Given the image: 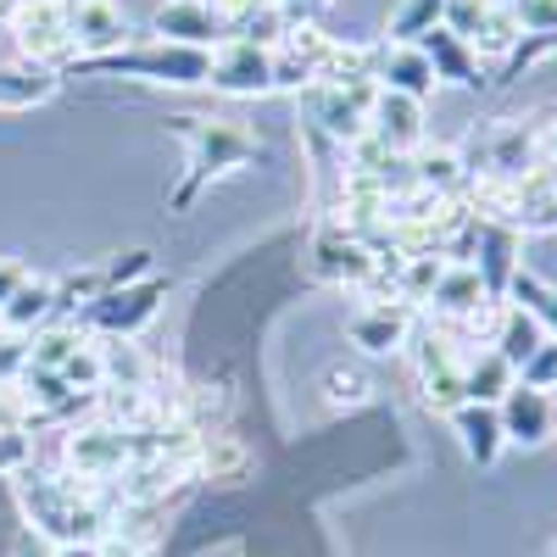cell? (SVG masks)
<instances>
[{
  "instance_id": "1",
  "label": "cell",
  "mask_w": 557,
  "mask_h": 557,
  "mask_svg": "<svg viewBox=\"0 0 557 557\" xmlns=\"http://www.w3.org/2000/svg\"><path fill=\"white\" fill-rule=\"evenodd\" d=\"M67 73L89 78H139V84H168V89H196L212 78V51H190V45H168V39H128L112 57H84L67 62Z\"/></svg>"
},
{
  "instance_id": "2",
  "label": "cell",
  "mask_w": 557,
  "mask_h": 557,
  "mask_svg": "<svg viewBox=\"0 0 557 557\" xmlns=\"http://www.w3.org/2000/svg\"><path fill=\"white\" fill-rule=\"evenodd\" d=\"M173 134L190 146V173H184V184L173 190V207L184 212L212 178L235 173L257 157V134L240 128L235 117H173Z\"/></svg>"
},
{
  "instance_id": "3",
  "label": "cell",
  "mask_w": 557,
  "mask_h": 557,
  "mask_svg": "<svg viewBox=\"0 0 557 557\" xmlns=\"http://www.w3.org/2000/svg\"><path fill=\"white\" fill-rule=\"evenodd\" d=\"M162 301H168V278L151 273V278H139V285L101 290L73 323H78L89 341H139V330H146V323L162 312Z\"/></svg>"
},
{
  "instance_id": "4",
  "label": "cell",
  "mask_w": 557,
  "mask_h": 557,
  "mask_svg": "<svg viewBox=\"0 0 557 557\" xmlns=\"http://www.w3.org/2000/svg\"><path fill=\"white\" fill-rule=\"evenodd\" d=\"M380 84L374 78H351V84H312L307 89V128H318L330 146L351 151L357 139H368V112H374Z\"/></svg>"
},
{
  "instance_id": "5",
  "label": "cell",
  "mask_w": 557,
  "mask_h": 557,
  "mask_svg": "<svg viewBox=\"0 0 557 557\" xmlns=\"http://www.w3.org/2000/svg\"><path fill=\"white\" fill-rule=\"evenodd\" d=\"M407 357H412V380H418V391H424V401L451 418L462 407V357L469 351H462L446 330L418 318V330L407 341Z\"/></svg>"
},
{
  "instance_id": "6",
  "label": "cell",
  "mask_w": 557,
  "mask_h": 557,
  "mask_svg": "<svg viewBox=\"0 0 557 557\" xmlns=\"http://www.w3.org/2000/svg\"><path fill=\"white\" fill-rule=\"evenodd\" d=\"M469 162V178H530L546 157H541V128L519 123V117H507V123H491L480 134V146L474 157H462Z\"/></svg>"
},
{
  "instance_id": "7",
  "label": "cell",
  "mask_w": 557,
  "mask_h": 557,
  "mask_svg": "<svg viewBox=\"0 0 557 557\" xmlns=\"http://www.w3.org/2000/svg\"><path fill=\"white\" fill-rule=\"evenodd\" d=\"M7 34H12V51L23 62H39V67H57L62 73L78 57L73 51V34H67V7H62V0H28Z\"/></svg>"
},
{
  "instance_id": "8",
  "label": "cell",
  "mask_w": 557,
  "mask_h": 557,
  "mask_svg": "<svg viewBox=\"0 0 557 557\" xmlns=\"http://www.w3.org/2000/svg\"><path fill=\"white\" fill-rule=\"evenodd\" d=\"M312 273L330 278V285H346V290H368V285H374V273H380V262L351 235V228H341L330 218V223H323V235H318V246H312Z\"/></svg>"
},
{
  "instance_id": "9",
  "label": "cell",
  "mask_w": 557,
  "mask_h": 557,
  "mask_svg": "<svg viewBox=\"0 0 557 557\" xmlns=\"http://www.w3.org/2000/svg\"><path fill=\"white\" fill-rule=\"evenodd\" d=\"M67 7V34H73V62L84 57H112L128 45V12L117 0H62ZM67 73V67H62Z\"/></svg>"
},
{
  "instance_id": "10",
  "label": "cell",
  "mask_w": 557,
  "mask_h": 557,
  "mask_svg": "<svg viewBox=\"0 0 557 557\" xmlns=\"http://www.w3.org/2000/svg\"><path fill=\"white\" fill-rule=\"evenodd\" d=\"M412 330H418V312L401 307V301H368V307H357L346 318V341L362 357H396V351H407Z\"/></svg>"
},
{
  "instance_id": "11",
  "label": "cell",
  "mask_w": 557,
  "mask_h": 557,
  "mask_svg": "<svg viewBox=\"0 0 557 557\" xmlns=\"http://www.w3.org/2000/svg\"><path fill=\"white\" fill-rule=\"evenodd\" d=\"M368 139H380V146L396 151V157H412L418 146H430V112H424V101L396 96V89H380L374 112H368Z\"/></svg>"
},
{
  "instance_id": "12",
  "label": "cell",
  "mask_w": 557,
  "mask_h": 557,
  "mask_svg": "<svg viewBox=\"0 0 557 557\" xmlns=\"http://www.w3.org/2000/svg\"><path fill=\"white\" fill-rule=\"evenodd\" d=\"M496 418H502L507 446L535 451V446H546V441L557 435V396L530 391V385H513V391H507V396L496 401Z\"/></svg>"
},
{
  "instance_id": "13",
  "label": "cell",
  "mask_w": 557,
  "mask_h": 557,
  "mask_svg": "<svg viewBox=\"0 0 557 557\" xmlns=\"http://www.w3.org/2000/svg\"><path fill=\"white\" fill-rule=\"evenodd\" d=\"M212 89L223 96H273V51H257L246 39H223L212 51Z\"/></svg>"
},
{
  "instance_id": "14",
  "label": "cell",
  "mask_w": 557,
  "mask_h": 557,
  "mask_svg": "<svg viewBox=\"0 0 557 557\" xmlns=\"http://www.w3.org/2000/svg\"><path fill=\"white\" fill-rule=\"evenodd\" d=\"M151 34L168 39V45H190V51H218L228 39L207 0H162L157 17H151Z\"/></svg>"
},
{
  "instance_id": "15",
  "label": "cell",
  "mask_w": 557,
  "mask_h": 557,
  "mask_svg": "<svg viewBox=\"0 0 557 557\" xmlns=\"http://www.w3.org/2000/svg\"><path fill=\"white\" fill-rule=\"evenodd\" d=\"M374 84L380 89H396V96H412V101H430L435 89H441L430 57L418 51V45H391V39L374 45Z\"/></svg>"
},
{
  "instance_id": "16",
  "label": "cell",
  "mask_w": 557,
  "mask_h": 557,
  "mask_svg": "<svg viewBox=\"0 0 557 557\" xmlns=\"http://www.w3.org/2000/svg\"><path fill=\"white\" fill-rule=\"evenodd\" d=\"M418 51L430 57L435 84H457V89H485V84H491L485 62H480V57H474L457 34H446V28H430L424 39H418Z\"/></svg>"
},
{
  "instance_id": "17",
  "label": "cell",
  "mask_w": 557,
  "mask_h": 557,
  "mask_svg": "<svg viewBox=\"0 0 557 557\" xmlns=\"http://www.w3.org/2000/svg\"><path fill=\"white\" fill-rule=\"evenodd\" d=\"M62 73L57 67H39V62H23L17 51L0 57V112H28V107H45L57 96Z\"/></svg>"
},
{
  "instance_id": "18",
  "label": "cell",
  "mask_w": 557,
  "mask_h": 557,
  "mask_svg": "<svg viewBox=\"0 0 557 557\" xmlns=\"http://www.w3.org/2000/svg\"><path fill=\"white\" fill-rule=\"evenodd\" d=\"M412 190L462 201V190H469V162H462V151L457 146H418L412 151Z\"/></svg>"
},
{
  "instance_id": "19",
  "label": "cell",
  "mask_w": 557,
  "mask_h": 557,
  "mask_svg": "<svg viewBox=\"0 0 557 557\" xmlns=\"http://www.w3.org/2000/svg\"><path fill=\"white\" fill-rule=\"evenodd\" d=\"M451 430H457V446H462V457H469L474 469H491V462L507 451V435H502L496 407H474V401H462V407L451 412Z\"/></svg>"
},
{
  "instance_id": "20",
  "label": "cell",
  "mask_w": 557,
  "mask_h": 557,
  "mask_svg": "<svg viewBox=\"0 0 557 557\" xmlns=\"http://www.w3.org/2000/svg\"><path fill=\"white\" fill-rule=\"evenodd\" d=\"M485 346H491V351H496V357L519 374V368L546 346V335H541V323H535L530 312H519L513 301H502V307H496V330H491V341H485Z\"/></svg>"
},
{
  "instance_id": "21",
  "label": "cell",
  "mask_w": 557,
  "mask_h": 557,
  "mask_svg": "<svg viewBox=\"0 0 557 557\" xmlns=\"http://www.w3.org/2000/svg\"><path fill=\"white\" fill-rule=\"evenodd\" d=\"M513 385H519V374H513V368H507L491 346H474L469 357H462V401H474V407H496Z\"/></svg>"
},
{
  "instance_id": "22",
  "label": "cell",
  "mask_w": 557,
  "mask_h": 557,
  "mask_svg": "<svg viewBox=\"0 0 557 557\" xmlns=\"http://www.w3.org/2000/svg\"><path fill=\"white\" fill-rule=\"evenodd\" d=\"M96 351H101V374H107L101 391H151L157 385V362L139 351V341H96Z\"/></svg>"
},
{
  "instance_id": "23",
  "label": "cell",
  "mask_w": 557,
  "mask_h": 557,
  "mask_svg": "<svg viewBox=\"0 0 557 557\" xmlns=\"http://www.w3.org/2000/svg\"><path fill=\"white\" fill-rule=\"evenodd\" d=\"M45 323H57V278H23V290L0 307V330H17V335H34Z\"/></svg>"
},
{
  "instance_id": "24",
  "label": "cell",
  "mask_w": 557,
  "mask_h": 557,
  "mask_svg": "<svg viewBox=\"0 0 557 557\" xmlns=\"http://www.w3.org/2000/svg\"><path fill=\"white\" fill-rule=\"evenodd\" d=\"M519 39H524V28H519V17L502 7V0H491V12H485V23L474 28V39H469V51L485 62V67H502L507 57L519 51Z\"/></svg>"
},
{
  "instance_id": "25",
  "label": "cell",
  "mask_w": 557,
  "mask_h": 557,
  "mask_svg": "<svg viewBox=\"0 0 557 557\" xmlns=\"http://www.w3.org/2000/svg\"><path fill=\"white\" fill-rule=\"evenodd\" d=\"M507 301H513L519 312H530L535 323H541V335L546 341H557V285H546V278H535V273H513V285H507Z\"/></svg>"
},
{
  "instance_id": "26",
  "label": "cell",
  "mask_w": 557,
  "mask_h": 557,
  "mask_svg": "<svg viewBox=\"0 0 557 557\" xmlns=\"http://www.w3.org/2000/svg\"><path fill=\"white\" fill-rule=\"evenodd\" d=\"M446 17V0H396V12L385 23V39L391 45H418L430 28H441Z\"/></svg>"
},
{
  "instance_id": "27",
  "label": "cell",
  "mask_w": 557,
  "mask_h": 557,
  "mask_svg": "<svg viewBox=\"0 0 557 557\" xmlns=\"http://www.w3.org/2000/svg\"><path fill=\"white\" fill-rule=\"evenodd\" d=\"M351 78H374V45H351V39H335L330 62L318 67V84H351Z\"/></svg>"
},
{
  "instance_id": "28",
  "label": "cell",
  "mask_w": 557,
  "mask_h": 557,
  "mask_svg": "<svg viewBox=\"0 0 557 557\" xmlns=\"http://www.w3.org/2000/svg\"><path fill=\"white\" fill-rule=\"evenodd\" d=\"M552 57H557V28H552V34H524V39H519V51L507 57L502 67H491V78L513 84V78H524L530 67H541V62H552Z\"/></svg>"
},
{
  "instance_id": "29",
  "label": "cell",
  "mask_w": 557,
  "mask_h": 557,
  "mask_svg": "<svg viewBox=\"0 0 557 557\" xmlns=\"http://www.w3.org/2000/svg\"><path fill=\"white\" fill-rule=\"evenodd\" d=\"M285 34H290V17H285V12H278V7H257L228 39H246V45H257V51H278V45H285Z\"/></svg>"
},
{
  "instance_id": "30",
  "label": "cell",
  "mask_w": 557,
  "mask_h": 557,
  "mask_svg": "<svg viewBox=\"0 0 557 557\" xmlns=\"http://www.w3.org/2000/svg\"><path fill=\"white\" fill-rule=\"evenodd\" d=\"M57 374L67 380V391H78V396H101V385H107V374H101V351H96V341H84Z\"/></svg>"
},
{
  "instance_id": "31",
  "label": "cell",
  "mask_w": 557,
  "mask_h": 557,
  "mask_svg": "<svg viewBox=\"0 0 557 557\" xmlns=\"http://www.w3.org/2000/svg\"><path fill=\"white\" fill-rule=\"evenodd\" d=\"M139 278H151V251H123L117 262L101 268V290H123V285H139Z\"/></svg>"
},
{
  "instance_id": "32",
  "label": "cell",
  "mask_w": 557,
  "mask_h": 557,
  "mask_svg": "<svg viewBox=\"0 0 557 557\" xmlns=\"http://www.w3.org/2000/svg\"><path fill=\"white\" fill-rule=\"evenodd\" d=\"M485 12H491V0H446L441 28H446V34H457L462 45H469V39H474V28L485 23Z\"/></svg>"
},
{
  "instance_id": "33",
  "label": "cell",
  "mask_w": 557,
  "mask_h": 557,
  "mask_svg": "<svg viewBox=\"0 0 557 557\" xmlns=\"http://www.w3.org/2000/svg\"><path fill=\"white\" fill-rule=\"evenodd\" d=\"M28 346H34V335L0 330V385H17L28 374Z\"/></svg>"
},
{
  "instance_id": "34",
  "label": "cell",
  "mask_w": 557,
  "mask_h": 557,
  "mask_svg": "<svg viewBox=\"0 0 557 557\" xmlns=\"http://www.w3.org/2000/svg\"><path fill=\"white\" fill-rule=\"evenodd\" d=\"M519 385H530V391H546V396H557V341H546L524 368H519Z\"/></svg>"
},
{
  "instance_id": "35",
  "label": "cell",
  "mask_w": 557,
  "mask_h": 557,
  "mask_svg": "<svg viewBox=\"0 0 557 557\" xmlns=\"http://www.w3.org/2000/svg\"><path fill=\"white\" fill-rule=\"evenodd\" d=\"M34 462V441L28 430H0V474H17Z\"/></svg>"
},
{
  "instance_id": "36",
  "label": "cell",
  "mask_w": 557,
  "mask_h": 557,
  "mask_svg": "<svg viewBox=\"0 0 557 557\" xmlns=\"http://www.w3.org/2000/svg\"><path fill=\"white\" fill-rule=\"evenodd\" d=\"M207 7H212V17L223 23V34H235V28L257 12V0H207Z\"/></svg>"
},
{
  "instance_id": "37",
  "label": "cell",
  "mask_w": 557,
  "mask_h": 557,
  "mask_svg": "<svg viewBox=\"0 0 557 557\" xmlns=\"http://www.w3.org/2000/svg\"><path fill=\"white\" fill-rule=\"evenodd\" d=\"M362 374H351V368H335V374H330V401L341 407V401H362Z\"/></svg>"
},
{
  "instance_id": "38",
  "label": "cell",
  "mask_w": 557,
  "mask_h": 557,
  "mask_svg": "<svg viewBox=\"0 0 557 557\" xmlns=\"http://www.w3.org/2000/svg\"><path fill=\"white\" fill-rule=\"evenodd\" d=\"M278 12H285L290 23H318L323 12H330V0H278Z\"/></svg>"
},
{
  "instance_id": "39",
  "label": "cell",
  "mask_w": 557,
  "mask_h": 557,
  "mask_svg": "<svg viewBox=\"0 0 557 557\" xmlns=\"http://www.w3.org/2000/svg\"><path fill=\"white\" fill-rule=\"evenodd\" d=\"M23 278H28V268L23 262H12V257H0V307H7L17 290H23Z\"/></svg>"
},
{
  "instance_id": "40",
  "label": "cell",
  "mask_w": 557,
  "mask_h": 557,
  "mask_svg": "<svg viewBox=\"0 0 557 557\" xmlns=\"http://www.w3.org/2000/svg\"><path fill=\"white\" fill-rule=\"evenodd\" d=\"M541 157H546V162H557V117H552V123H541Z\"/></svg>"
},
{
  "instance_id": "41",
  "label": "cell",
  "mask_w": 557,
  "mask_h": 557,
  "mask_svg": "<svg viewBox=\"0 0 557 557\" xmlns=\"http://www.w3.org/2000/svg\"><path fill=\"white\" fill-rule=\"evenodd\" d=\"M101 557H139V552L123 546V541H101Z\"/></svg>"
},
{
  "instance_id": "42",
  "label": "cell",
  "mask_w": 557,
  "mask_h": 557,
  "mask_svg": "<svg viewBox=\"0 0 557 557\" xmlns=\"http://www.w3.org/2000/svg\"><path fill=\"white\" fill-rule=\"evenodd\" d=\"M57 557H101V546H57Z\"/></svg>"
},
{
  "instance_id": "43",
  "label": "cell",
  "mask_w": 557,
  "mask_h": 557,
  "mask_svg": "<svg viewBox=\"0 0 557 557\" xmlns=\"http://www.w3.org/2000/svg\"><path fill=\"white\" fill-rule=\"evenodd\" d=\"M17 557H57V546H45V541H28Z\"/></svg>"
},
{
  "instance_id": "44",
  "label": "cell",
  "mask_w": 557,
  "mask_h": 557,
  "mask_svg": "<svg viewBox=\"0 0 557 557\" xmlns=\"http://www.w3.org/2000/svg\"><path fill=\"white\" fill-rule=\"evenodd\" d=\"M541 184H546V190L557 196V162H541Z\"/></svg>"
},
{
  "instance_id": "45",
  "label": "cell",
  "mask_w": 557,
  "mask_h": 557,
  "mask_svg": "<svg viewBox=\"0 0 557 557\" xmlns=\"http://www.w3.org/2000/svg\"><path fill=\"white\" fill-rule=\"evenodd\" d=\"M257 7H278V0H257Z\"/></svg>"
},
{
  "instance_id": "46",
  "label": "cell",
  "mask_w": 557,
  "mask_h": 557,
  "mask_svg": "<svg viewBox=\"0 0 557 557\" xmlns=\"http://www.w3.org/2000/svg\"><path fill=\"white\" fill-rule=\"evenodd\" d=\"M552 557H557V552H552Z\"/></svg>"
}]
</instances>
